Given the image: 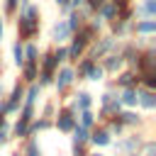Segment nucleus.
Returning <instances> with one entry per match:
<instances>
[{
	"mask_svg": "<svg viewBox=\"0 0 156 156\" xmlns=\"http://www.w3.org/2000/svg\"><path fill=\"white\" fill-rule=\"evenodd\" d=\"M15 32H17V41H37L39 32H41V7L39 5H29L22 15H15Z\"/></svg>",
	"mask_w": 156,
	"mask_h": 156,
	"instance_id": "1",
	"label": "nucleus"
},
{
	"mask_svg": "<svg viewBox=\"0 0 156 156\" xmlns=\"http://www.w3.org/2000/svg\"><path fill=\"white\" fill-rule=\"evenodd\" d=\"M76 85V73H73V66L71 63H61L58 68H56V73H54V83H51V88H54V93H56V102L58 100H63V98H68V93H71V88Z\"/></svg>",
	"mask_w": 156,
	"mask_h": 156,
	"instance_id": "2",
	"label": "nucleus"
},
{
	"mask_svg": "<svg viewBox=\"0 0 156 156\" xmlns=\"http://www.w3.org/2000/svg\"><path fill=\"white\" fill-rule=\"evenodd\" d=\"M117 39L115 37H110V34H100L95 41H90L88 44V49H85V56L88 58H93V61H100L105 54H112V51H117Z\"/></svg>",
	"mask_w": 156,
	"mask_h": 156,
	"instance_id": "3",
	"label": "nucleus"
},
{
	"mask_svg": "<svg viewBox=\"0 0 156 156\" xmlns=\"http://www.w3.org/2000/svg\"><path fill=\"white\" fill-rule=\"evenodd\" d=\"M144 136L146 134H141V132H124L117 141H112L110 146L117 151V154H122V156H127V154H136L139 149H141V144H144Z\"/></svg>",
	"mask_w": 156,
	"mask_h": 156,
	"instance_id": "4",
	"label": "nucleus"
},
{
	"mask_svg": "<svg viewBox=\"0 0 156 156\" xmlns=\"http://www.w3.org/2000/svg\"><path fill=\"white\" fill-rule=\"evenodd\" d=\"M76 112H71L66 105H58L56 107V115H54V129L61 132V134H71L73 127H76Z\"/></svg>",
	"mask_w": 156,
	"mask_h": 156,
	"instance_id": "5",
	"label": "nucleus"
},
{
	"mask_svg": "<svg viewBox=\"0 0 156 156\" xmlns=\"http://www.w3.org/2000/svg\"><path fill=\"white\" fill-rule=\"evenodd\" d=\"M93 105H95V98H93V93H88V90H78V93H73V95H68V110L71 112H83V110H93Z\"/></svg>",
	"mask_w": 156,
	"mask_h": 156,
	"instance_id": "6",
	"label": "nucleus"
},
{
	"mask_svg": "<svg viewBox=\"0 0 156 156\" xmlns=\"http://www.w3.org/2000/svg\"><path fill=\"white\" fill-rule=\"evenodd\" d=\"M136 73H144V71H156V46L149 41V46H144L139 51V58H136V66H134Z\"/></svg>",
	"mask_w": 156,
	"mask_h": 156,
	"instance_id": "7",
	"label": "nucleus"
},
{
	"mask_svg": "<svg viewBox=\"0 0 156 156\" xmlns=\"http://www.w3.org/2000/svg\"><path fill=\"white\" fill-rule=\"evenodd\" d=\"M71 37H73V34H71V29H68V24H66L63 17L56 20V22L51 24V29H49V39H51L54 46H58V44H68Z\"/></svg>",
	"mask_w": 156,
	"mask_h": 156,
	"instance_id": "8",
	"label": "nucleus"
},
{
	"mask_svg": "<svg viewBox=\"0 0 156 156\" xmlns=\"http://www.w3.org/2000/svg\"><path fill=\"white\" fill-rule=\"evenodd\" d=\"M66 49H68V63L73 66V63H76L78 58H83V56H85V49H88V41H85V39H83V37H80V34L76 32V34H73V37L68 39V44H66Z\"/></svg>",
	"mask_w": 156,
	"mask_h": 156,
	"instance_id": "9",
	"label": "nucleus"
},
{
	"mask_svg": "<svg viewBox=\"0 0 156 156\" xmlns=\"http://www.w3.org/2000/svg\"><path fill=\"white\" fill-rule=\"evenodd\" d=\"M112 141H115L112 134H110L102 124H95V127L90 129V136H88V146H90V149H93V146H95V149H105V146H110Z\"/></svg>",
	"mask_w": 156,
	"mask_h": 156,
	"instance_id": "10",
	"label": "nucleus"
},
{
	"mask_svg": "<svg viewBox=\"0 0 156 156\" xmlns=\"http://www.w3.org/2000/svg\"><path fill=\"white\" fill-rule=\"evenodd\" d=\"M98 63H100V68L105 71V76H117L122 68H127V66H124V61H122V56H119L117 51H112V54H105V56H102Z\"/></svg>",
	"mask_w": 156,
	"mask_h": 156,
	"instance_id": "11",
	"label": "nucleus"
},
{
	"mask_svg": "<svg viewBox=\"0 0 156 156\" xmlns=\"http://www.w3.org/2000/svg\"><path fill=\"white\" fill-rule=\"evenodd\" d=\"M112 85H115L117 90H122V88H139V73L132 71V68H122V71L112 78Z\"/></svg>",
	"mask_w": 156,
	"mask_h": 156,
	"instance_id": "12",
	"label": "nucleus"
},
{
	"mask_svg": "<svg viewBox=\"0 0 156 156\" xmlns=\"http://www.w3.org/2000/svg\"><path fill=\"white\" fill-rule=\"evenodd\" d=\"M132 24L134 22H127V20H112V22H107V34L115 37L117 41L127 39V37H132Z\"/></svg>",
	"mask_w": 156,
	"mask_h": 156,
	"instance_id": "13",
	"label": "nucleus"
},
{
	"mask_svg": "<svg viewBox=\"0 0 156 156\" xmlns=\"http://www.w3.org/2000/svg\"><path fill=\"white\" fill-rule=\"evenodd\" d=\"M117 119L124 124L127 132H129V129H139V127L144 124V115H139L136 110H119V112H117Z\"/></svg>",
	"mask_w": 156,
	"mask_h": 156,
	"instance_id": "14",
	"label": "nucleus"
},
{
	"mask_svg": "<svg viewBox=\"0 0 156 156\" xmlns=\"http://www.w3.org/2000/svg\"><path fill=\"white\" fill-rule=\"evenodd\" d=\"M134 20H156V0H139L134 5Z\"/></svg>",
	"mask_w": 156,
	"mask_h": 156,
	"instance_id": "15",
	"label": "nucleus"
},
{
	"mask_svg": "<svg viewBox=\"0 0 156 156\" xmlns=\"http://www.w3.org/2000/svg\"><path fill=\"white\" fill-rule=\"evenodd\" d=\"M156 34V20H134L132 37H154Z\"/></svg>",
	"mask_w": 156,
	"mask_h": 156,
	"instance_id": "16",
	"label": "nucleus"
},
{
	"mask_svg": "<svg viewBox=\"0 0 156 156\" xmlns=\"http://www.w3.org/2000/svg\"><path fill=\"white\" fill-rule=\"evenodd\" d=\"M117 100H119L122 110H136L139 93H136V88H122V90H117Z\"/></svg>",
	"mask_w": 156,
	"mask_h": 156,
	"instance_id": "17",
	"label": "nucleus"
},
{
	"mask_svg": "<svg viewBox=\"0 0 156 156\" xmlns=\"http://www.w3.org/2000/svg\"><path fill=\"white\" fill-rule=\"evenodd\" d=\"M37 76H39V63L37 61H24L22 68H20V80L24 85H29V83H37Z\"/></svg>",
	"mask_w": 156,
	"mask_h": 156,
	"instance_id": "18",
	"label": "nucleus"
},
{
	"mask_svg": "<svg viewBox=\"0 0 156 156\" xmlns=\"http://www.w3.org/2000/svg\"><path fill=\"white\" fill-rule=\"evenodd\" d=\"M136 93H139L136 107H141L144 112H154L156 110V93L154 90H144V88H136Z\"/></svg>",
	"mask_w": 156,
	"mask_h": 156,
	"instance_id": "19",
	"label": "nucleus"
},
{
	"mask_svg": "<svg viewBox=\"0 0 156 156\" xmlns=\"http://www.w3.org/2000/svg\"><path fill=\"white\" fill-rule=\"evenodd\" d=\"M39 71H44V73H56V68H58V61L54 58V51L51 49H44L41 54H39Z\"/></svg>",
	"mask_w": 156,
	"mask_h": 156,
	"instance_id": "20",
	"label": "nucleus"
},
{
	"mask_svg": "<svg viewBox=\"0 0 156 156\" xmlns=\"http://www.w3.org/2000/svg\"><path fill=\"white\" fill-rule=\"evenodd\" d=\"M41 100V88L37 83H29L24 85V98H22V105H29V107H37Z\"/></svg>",
	"mask_w": 156,
	"mask_h": 156,
	"instance_id": "21",
	"label": "nucleus"
},
{
	"mask_svg": "<svg viewBox=\"0 0 156 156\" xmlns=\"http://www.w3.org/2000/svg\"><path fill=\"white\" fill-rule=\"evenodd\" d=\"M10 139H29V122H24V119H20V117H15V122L10 124Z\"/></svg>",
	"mask_w": 156,
	"mask_h": 156,
	"instance_id": "22",
	"label": "nucleus"
},
{
	"mask_svg": "<svg viewBox=\"0 0 156 156\" xmlns=\"http://www.w3.org/2000/svg\"><path fill=\"white\" fill-rule=\"evenodd\" d=\"M20 156H44L41 154V144L37 136H29V139H22V146H20Z\"/></svg>",
	"mask_w": 156,
	"mask_h": 156,
	"instance_id": "23",
	"label": "nucleus"
},
{
	"mask_svg": "<svg viewBox=\"0 0 156 156\" xmlns=\"http://www.w3.org/2000/svg\"><path fill=\"white\" fill-rule=\"evenodd\" d=\"M93 63H98V61H93V58H88V56L78 58V61L73 63V73H76V80H83V78L88 76V71L93 68Z\"/></svg>",
	"mask_w": 156,
	"mask_h": 156,
	"instance_id": "24",
	"label": "nucleus"
},
{
	"mask_svg": "<svg viewBox=\"0 0 156 156\" xmlns=\"http://www.w3.org/2000/svg\"><path fill=\"white\" fill-rule=\"evenodd\" d=\"M95 15H98V17H100V20H102V22L107 24V22L117 20V7H115V2H112V0H105V2L100 5V10H98Z\"/></svg>",
	"mask_w": 156,
	"mask_h": 156,
	"instance_id": "25",
	"label": "nucleus"
},
{
	"mask_svg": "<svg viewBox=\"0 0 156 156\" xmlns=\"http://www.w3.org/2000/svg\"><path fill=\"white\" fill-rule=\"evenodd\" d=\"M76 122H78L80 127H85V129H93V127L98 124V117H95L93 110H83V112L76 115Z\"/></svg>",
	"mask_w": 156,
	"mask_h": 156,
	"instance_id": "26",
	"label": "nucleus"
},
{
	"mask_svg": "<svg viewBox=\"0 0 156 156\" xmlns=\"http://www.w3.org/2000/svg\"><path fill=\"white\" fill-rule=\"evenodd\" d=\"M139 88L156 93V71H144V73H139Z\"/></svg>",
	"mask_w": 156,
	"mask_h": 156,
	"instance_id": "27",
	"label": "nucleus"
},
{
	"mask_svg": "<svg viewBox=\"0 0 156 156\" xmlns=\"http://www.w3.org/2000/svg\"><path fill=\"white\" fill-rule=\"evenodd\" d=\"M10 51H12V63H15L17 68H22V63H24V44L15 39L12 46H10Z\"/></svg>",
	"mask_w": 156,
	"mask_h": 156,
	"instance_id": "28",
	"label": "nucleus"
},
{
	"mask_svg": "<svg viewBox=\"0 0 156 156\" xmlns=\"http://www.w3.org/2000/svg\"><path fill=\"white\" fill-rule=\"evenodd\" d=\"M88 136H90V129L76 124L73 132H71V144H88Z\"/></svg>",
	"mask_w": 156,
	"mask_h": 156,
	"instance_id": "29",
	"label": "nucleus"
},
{
	"mask_svg": "<svg viewBox=\"0 0 156 156\" xmlns=\"http://www.w3.org/2000/svg\"><path fill=\"white\" fill-rule=\"evenodd\" d=\"M39 44L37 41H24V61H39Z\"/></svg>",
	"mask_w": 156,
	"mask_h": 156,
	"instance_id": "30",
	"label": "nucleus"
},
{
	"mask_svg": "<svg viewBox=\"0 0 156 156\" xmlns=\"http://www.w3.org/2000/svg\"><path fill=\"white\" fill-rule=\"evenodd\" d=\"M83 80H90V83H102L105 80V71L100 68V63H93V68L88 71V76Z\"/></svg>",
	"mask_w": 156,
	"mask_h": 156,
	"instance_id": "31",
	"label": "nucleus"
},
{
	"mask_svg": "<svg viewBox=\"0 0 156 156\" xmlns=\"http://www.w3.org/2000/svg\"><path fill=\"white\" fill-rule=\"evenodd\" d=\"M56 107H58V102H56V100H46V102L41 105V110H39V117L54 119V115H56Z\"/></svg>",
	"mask_w": 156,
	"mask_h": 156,
	"instance_id": "32",
	"label": "nucleus"
},
{
	"mask_svg": "<svg viewBox=\"0 0 156 156\" xmlns=\"http://www.w3.org/2000/svg\"><path fill=\"white\" fill-rule=\"evenodd\" d=\"M51 51H54V58L58 61V66H61V63H68V49H66V44L51 46Z\"/></svg>",
	"mask_w": 156,
	"mask_h": 156,
	"instance_id": "33",
	"label": "nucleus"
},
{
	"mask_svg": "<svg viewBox=\"0 0 156 156\" xmlns=\"http://www.w3.org/2000/svg\"><path fill=\"white\" fill-rule=\"evenodd\" d=\"M136 156H156V141L154 139H144V144L136 151Z\"/></svg>",
	"mask_w": 156,
	"mask_h": 156,
	"instance_id": "34",
	"label": "nucleus"
},
{
	"mask_svg": "<svg viewBox=\"0 0 156 156\" xmlns=\"http://www.w3.org/2000/svg\"><path fill=\"white\" fill-rule=\"evenodd\" d=\"M17 117H20V119H24V122H32V119L37 117V107L22 105V107H20V112H17Z\"/></svg>",
	"mask_w": 156,
	"mask_h": 156,
	"instance_id": "35",
	"label": "nucleus"
},
{
	"mask_svg": "<svg viewBox=\"0 0 156 156\" xmlns=\"http://www.w3.org/2000/svg\"><path fill=\"white\" fill-rule=\"evenodd\" d=\"M17 15V0H2V17H15Z\"/></svg>",
	"mask_w": 156,
	"mask_h": 156,
	"instance_id": "36",
	"label": "nucleus"
},
{
	"mask_svg": "<svg viewBox=\"0 0 156 156\" xmlns=\"http://www.w3.org/2000/svg\"><path fill=\"white\" fill-rule=\"evenodd\" d=\"M90 146L88 144H71V156H88Z\"/></svg>",
	"mask_w": 156,
	"mask_h": 156,
	"instance_id": "37",
	"label": "nucleus"
},
{
	"mask_svg": "<svg viewBox=\"0 0 156 156\" xmlns=\"http://www.w3.org/2000/svg\"><path fill=\"white\" fill-rule=\"evenodd\" d=\"M102 2H105V0H85V7H88L93 15H95V12L100 10V5H102Z\"/></svg>",
	"mask_w": 156,
	"mask_h": 156,
	"instance_id": "38",
	"label": "nucleus"
},
{
	"mask_svg": "<svg viewBox=\"0 0 156 156\" xmlns=\"http://www.w3.org/2000/svg\"><path fill=\"white\" fill-rule=\"evenodd\" d=\"M54 5H56V7H58V12H61V15H63V17H66V15H68V0H54Z\"/></svg>",
	"mask_w": 156,
	"mask_h": 156,
	"instance_id": "39",
	"label": "nucleus"
},
{
	"mask_svg": "<svg viewBox=\"0 0 156 156\" xmlns=\"http://www.w3.org/2000/svg\"><path fill=\"white\" fill-rule=\"evenodd\" d=\"M83 5H85V0H68V12L71 10H80Z\"/></svg>",
	"mask_w": 156,
	"mask_h": 156,
	"instance_id": "40",
	"label": "nucleus"
},
{
	"mask_svg": "<svg viewBox=\"0 0 156 156\" xmlns=\"http://www.w3.org/2000/svg\"><path fill=\"white\" fill-rule=\"evenodd\" d=\"M2 37H5V17L0 15V41H2Z\"/></svg>",
	"mask_w": 156,
	"mask_h": 156,
	"instance_id": "41",
	"label": "nucleus"
},
{
	"mask_svg": "<svg viewBox=\"0 0 156 156\" xmlns=\"http://www.w3.org/2000/svg\"><path fill=\"white\" fill-rule=\"evenodd\" d=\"M5 98V85H2V78H0V100Z\"/></svg>",
	"mask_w": 156,
	"mask_h": 156,
	"instance_id": "42",
	"label": "nucleus"
},
{
	"mask_svg": "<svg viewBox=\"0 0 156 156\" xmlns=\"http://www.w3.org/2000/svg\"><path fill=\"white\" fill-rule=\"evenodd\" d=\"M88 156H105V154H102V151H90Z\"/></svg>",
	"mask_w": 156,
	"mask_h": 156,
	"instance_id": "43",
	"label": "nucleus"
},
{
	"mask_svg": "<svg viewBox=\"0 0 156 156\" xmlns=\"http://www.w3.org/2000/svg\"><path fill=\"white\" fill-rule=\"evenodd\" d=\"M2 68H5V63H2V56H0V73H2Z\"/></svg>",
	"mask_w": 156,
	"mask_h": 156,
	"instance_id": "44",
	"label": "nucleus"
},
{
	"mask_svg": "<svg viewBox=\"0 0 156 156\" xmlns=\"http://www.w3.org/2000/svg\"><path fill=\"white\" fill-rule=\"evenodd\" d=\"M10 156H20V151H12V154H10Z\"/></svg>",
	"mask_w": 156,
	"mask_h": 156,
	"instance_id": "45",
	"label": "nucleus"
},
{
	"mask_svg": "<svg viewBox=\"0 0 156 156\" xmlns=\"http://www.w3.org/2000/svg\"><path fill=\"white\" fill-rule=\"evenodd\" d=\"M127 156H136V154H127Z\"/></svg>",
	"mask_w": 156,
	"mask_h": 156,
	"instance_id": "46",
	"label": "nucleus"
},
{
	"mask_svg": "<svg viewBox=\"0 0 156 156\" xmlns=\"http://www.w3.org/2000/svg\"><path fill=\"white\" fill-rule=\"evenodd\" d=\"M0 151H2V144H0Z\"/></svg>",
	"mask_w": 156,
	"mask_h": 156,
	"instance_id": "47",
	"label": "nucleus"
}]
</instances>
